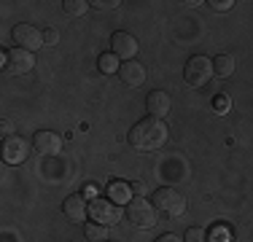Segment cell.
<instances>
[{
  "label": "cell",
  "instance_id": "30bf717a",
  "mask_svg": "<svg viewBox=\"0 0 253 242\" xmlns=\"http://www.w3.org/2000/svg\"><path fill=\"white\" fill-rule=\"evenodd\" d=\"M33 145L41 156H57L59 148H62V137L51 129H41L38 135L33 137Z\"/></svg>",
  "mask_w": 253,
  "mask_h": 242
},
{
  "label": "cell",
  "instance_id": "8992f818",
  "mask_svg": "<svg viewBox=\"0 0 253 242\" xmlns=\"http://www.w3.org/2000/svg\"><path fill=\"white\" fill-rule=\"evenodd\" d=\"M11 35H14L16 48H25V51H30V54L46 43V40H43V33H41L38 27H33V24H27V22L16 24V27L11 30Z\"/></svg>",
  "mask_w": 253,
  "mask_h": 242
},
{
  "label": "cell",
  "instance_id": "4316f807",
  "mask_svg": "<svg viewBox=\"0 0 253 242\" xmlns=\"http://www.w3.org/2000/svg\"><path fill=\"white\" fill-rule=\"evenodd\" d=\"M105 242H108V240H105Z\"/></svg>",
  "mask_w": 253,
  "mask_h": 242
},
{
  "label": "cell",
  "instance_id": "e0dca14e",
  "mask_svg": "<svg viewBox=\"0 0 253 242\" xmlns=\"http://www.w3.org/2000/svg\"><path fill=\"white\" fill-rule=\"evenodd\" d=\"M97 68L102 70V73H119V68H122V65H119V57L116 54H102V57L97 59Z\"/></svg>",
  "mask_w": 253,
  "mask_h": 242
},
{
  "label": "cell",
  "instance_id": "6da1fadb",
  "mask_svg": "<svg viewBox=\"0 0 253 242\" xmlns=\"http://www.w3.org/2000/svg\"><path fill=\"white\" fill-rule=\"evenodd\" d=\"M167 124L162 119H154V116H148V119H140L135 126L129 129V145L135 151H156V148H162V145L167 143Z\"/></svg>",
  "mask_w": 253,
  "mask_h": 242
},
{
  "label": "cell",
  "instance_id": "7a4b0ae2",
  "mask_svg": "<svg viewBox=\"0 0 253 242\" xmlns=\"http://www.w3.org/2000/svg\"><path fill=\"white\" fill-rule=\"evenodd\" d=\"M151 204L156 207V213H162L167 218H178V215L186 213V197L178 189H172V186L156 189L154 197H151Z\"/></svg>",
  "mask_w": 253,
  "mask_h": 242
},
{
  "label": "cell",
  "instance_id": "277c9868",
  "mask_svg": "<svg viewBox=\"0 0 253 242\" xmlns=\"http://www.w3.org/2000/svg\"><path fill=\"white\" fill-rule=\"evenodd\" d=\"M210 76H213V62H210L208 57H202V54L191 57L189 62H186V68H183V78H186V83H189L191 89L205 86V83L210 81Z\"/></svg>",
  "mask_w": 253,
  "mask_h": 242
},
{
  "label": "cell",
  "instance_id": "3957f363",
  "mask_svg": "<svg viewBox=\"0 0 253 242\" xmlns=\"http://www.w3.org/2000/svg\"><path fill=\"white\" fill-rule=\"evenodd\" d=\"M126 221L137 229H154L156 226V207L143 197H132L126 202Z\"/></svg>",
  "mask_w": 253,
  "mask_h": 242
},
{
  "label": "cell",
  "instance_id": "44dd1931",
  "mask_svg": "<svg viewBox=\"0 0 253 242\" xmlns=\"http://www.w3.org/2000/svg\"><path fill=\"white\" fill-rule=\"evenodd\" d=\"M213 105H215V111H218V113H226L229 108H232V102H229L226 94H218V97L213 100Z\"/></svg>",
  "mask_w": 253,
  "mask_h": 242
},
{
  "label": "cell",
  "instance_id": "52a82bcc",
  "mask_svg": "<svg viewBox=\"0 0 253 242\" xmlns=\"http://www.w3.org/2000/svg\"><path fill=\"white\" fill-rule=\"evenodd\" d=\"M33 65H35V57L25 48H8L3 54V68L11 76H25V73L33 70Z\"/></svg>",
  "mask_w": 253,
  "mask_h": 242
},
{
  "label": "cell",
  "instance_id": "8fae6325",
  "mask_svg": "<svg viewBox=\"0 0 253 242\" xmlns=\"http://www.w3.org/2000/svg\"><path fill=\"white\" fill-rule=\"evenodd\" d=\"M27 151H30L27 140L11 135V137H5V143H3V159L8 161V164H22V161L27 159Z\"/></svg>",
  "mask_w": 253,
  "mask_h": 242
},
{
  "label": "cell",
  "instance_id": "ba28073f",
  "mask_svg": "<svg viewBox=\"0 0 253 242\" xmlns=\"http://www.w3.org/2000/svg\"><path fill=\"white\" fill-rule=\"evenodd\" d=\"M111 48H113V54H116L119 59L129 62V59H135V54H137V40H135V35L119 30V33L111 35Z\"/></svg>",
  "mask_w": 253,
  "mask_h": 242
},
{
  "label": "cell",
  "instance_id": "ac0fdd59",
  "mask_svg": "<svg viewBox=\"0 0 253 242\" xmlns=\"http://www.w3.org/2000/svg\"><path fill=\"white\" fill-rule=\"evenodd\" d=\"M62 8L68 11L70 16H84L89 8H92V5H89V3H84V0H65V3H62Z\"/></svg>",
  "mask_w": 253,
  "mask_h": 242
},
{
  "label": "cell",
  "instance_id": "5b68a950",
  "mask_svg": "<svg viewBox=\"0 0 253 242\" xmlns=\"http://www.w3.org/2000/svg\"><path fill=\"white\" fill-rule=\"evenodd\" d=\"M89 215H92V221L102 223V226H116L122 213H119L116 202H111L108 197H94L92 202H89Z\"/></svg>",
  "mask_w": 253,
  "mask_h": 242
},
{
  "label": "cell",
  "instance_id": "d4e9b609",
  "mask_svg": "<svg viewBox=\"0 0 253 242\" xmlns=\"http://www.w3.org/2000/svg\"><path fill=\"white\" fill-rule=\"evenodd\" d=\"M154 242H180V240L175 237V234H162V237H159V240H154Z\"/></svg>",
  "mask_w": 253,
  "mask_h": 242
},
{
  "label": "cell",
  "instance_id": "5bb4252c",
  "mask_svg": "<svg viewBox=\"0 0 253 242\" xmlns=\"http://www.w3.org/2000/svg\"><path fill=\"white\" fill-rule=\"evenodd\" d=\"M108 199L111 202H129L132 199V186L129 183H122V180H113L111 186H108Z\"/></svg>",
  "mask_w": 253,
  "mask_h": 242
},
{
  "label": "cell",
  "instance_id": "9a60e30c",
  "mask_svg": "<svg viewBox=\"0 0 253 242\" xmlns=\"http://www.w3.org/2000/svg\"><path fill=\"white\" fill-rule=\"evenodd\" d=\"M234 68H237V62H234L232 54H218V57L213 59V73H215V76H221V78L232 76Z\"/></svg>",
  "mask_w": 253,
  "mask_h": 242
},
{
  "label": "cell",
  "instance_id": "2e32d148",
  "mask_svg": "<svg viewBox=\"0 0 253 242\" xmlns=\"http://www.w3.org/2000/svg\"><path fill=\"white\" fill-rule=\"evenodd\" d=\"M84 234H86L89 242H105V237H108V226H102V223L92 221V223H86V226H84Z\"/></svg>",
  "mask_w": 253,
  "mask_h": 242
},
{
  "label": "cell",
  "instance_id": "ffe728a7",
  "mask_svg": "<svg viewBox=\"0 0 253 242\" xmlns=\"http://www.w3.org/2000/svg\"><path fill=\"white\" fill-rule=\"evenodd\" d=\"M210 242H232V232L226 226H213L210 229Z\"/></svg>",
  "mask_w": 253,
  "mask_h": 242
},
{
  "label": "cell",
  "instance_id": "603a6c76",
  "mask_svg": "<svg viewBox=\"0 0 253 242\" xmlns=\"http://www.w3.org/2000/svg\"><path fill=\"white\" fill-rule=\"evenodd\" d=\"M232 0H210V8H215V11H229L232 8Z\"/></svg>",
  "mask_w": 253,
  "mask_h": 242
},
{
  "label": "cell",
  "instance_id": "cb8c5ba5",
  "mask_svg": "<svg viewBox=\"0 0 253 242\" xmlns=\"http://www.w3.org/2000/svg\"><path fill=\"white\" fill-rule=\"evenodd\" d=\"M43 40H46V43H57V40H59L57 30H54V27H49V30L43 33Z\"/></svg>",
  "mask_w": 253,
  "mask_h": 242
},
{
  "label": "cell",
  "instance_id": "7402d4cb",
  "mask_svg": "<svg viewBox=\"0 0 253 242\" xmlns=\"http://www.w3.org/2000/svg\"><path fill=\"white\" fill-rule=\"evenodd\" d=\"M89 5H92V8H116V5H119V0H94V3H89Z\"/></svg>",
  "mask_w": 253,
  "mask_h": 242
},
{
  "label": "cell",
  "instance_id": "d6986e66",
  "mask_svg": "<svg viewBox=\"0 0 253 242\" xmlns=\"http://www.w3.org/2000/svg\"><path fill=\"white\" fill-rule=\"evenodd\" d=\"M183 242H208V232L200 229V226H191V229H186Z\"/></svg>",
  "mask_w": 253,
  "mask_h": 242
},
{
  "label": "cell",
  "instance_id": "9c48e42d",
  "mask_svg": "<svg viewBox=\"0 0 253 242\" xmlns=\"http://www.w3.org/2000/svg\"><path fill=\"white\" fill-rule=\"evenodd\" d=\"M146 76H148L146 65L135 62V59H129V62H124L122 68H119V78H122V83L129 89H140L143 83H146Z\"/></svg>",
  "mask_w": 253,
  "mask_h": 242
},
{
  "label": "cell",
  "instance_id": "484cf974",
  "mask_svg": "<svg viewBox=\"0 0 253 242\" xmlns=\"http://www.w3.org/2000/svg\"><path fill=\"white\" fill-rule=\"evenodd\" d=\"M3 135L11 137V121H8V119H3Z\"/></svg>",
  "mask_w": 253,
  "mask_h": 242
},
{
  "label": "cell",
  "instance_id": "7c38bea8",
  "mask_svg": "<svg viewBox=\"0 0 253 242\" xmlns=\"http://www.w3.org/2000/svg\"><path fill=\"white\" fill-rule=\"evenodd\" d=\"M62 213H65V218H68V221L81 223L84 218L89 215V204H86V199H84L81 194H70V197L62 202Z\"/></svg>",
  "mask_w": 253,
  "mask_h": 242
},
{
  "label": "cell",
  "instance_id": "4fadbf2b",
  "mask_svg": "<svg viewBox=\"0 0 253 242\" xmlns=\"http://www.w3.org/2000/svg\"><path fill=\"white\" fill-rule=\"evenodd\" d=\"M170 108H172V100H170V94L162 92V89H156V92H151L146 97V111L151 113L154 119H165L167 113H170Z\"/></svg>",
  "mask_w": 253,
  "mask_h": 242
}]
</instances>
